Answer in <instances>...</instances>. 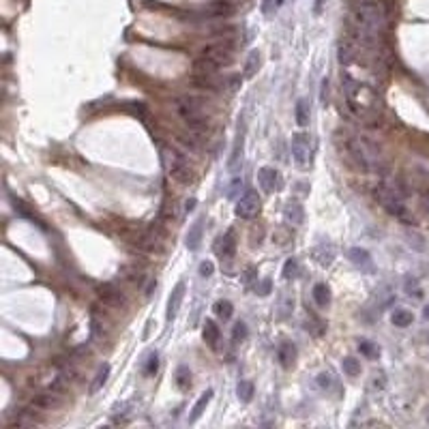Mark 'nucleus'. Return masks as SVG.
Masks as SVG:
<instances>
[{
    "mask_svg": "<svg viewBox=\"0 0 429 429\" xmlns=\"http://www.w3.org/2000/svg\"><path fill=\"white\" fill-rule=\"evenodd\" d=\"M107 378H109V365H107V363H103L101 367H99L97 376H95V380H93V384H90V388H88V393H90V395L99 393V391L103 388V384L107 382Z\"/></svg>",
    "mask_w": 429,
    "mask_h": 429,
    "instance_id": "21",
    "label": "nucleus"
},
{
    "mask_svg": "<svg viewBox=\"0 0 429 429\" xmlns=\"http://www.w3.org/2000/svg\"><path fill=\"white\" fill-rule=\"evenodd\" d=\"M168 159H170V176L178 182H182V185H189V182L193 180V170H191L189 161L182 157V154H176V152L168 154Z\"/></svg>",
    "mask_w": 429,
    "mask_h": 429,
    "instance_id": "7",
    "label": "nucleus"
},
{
    "mask_svg": "<svg viewBox=\"0 0 429 429\" xmlns=\"http://www.w3.org/2000/svg\"><path fill=\"white\" fill-rule=\"evenodd\" d=\"M182 296H185V284H182V281H178L176 288L172 290V294H170V298H168V314H166L168 322H172V320L176 318L178 309H180V303H182Z\"/></svg>",
    "mask_w": 429,
    "mask_h": 429,
    "instance_id": "12",
    "label": "nucleus"
},
{
    "mask_svg": "<svg viewBox=\"0 0 429 429\" xmlns=\"http://www.w3.org/2000/svg\"><path fill=\"white\" fill-rule=\"evenodd\" d=\"M343 93L348 107L352 109V114L361 118L365 123H373L380 118V99L373 93L369 86L361 84L354 80L350 73H343Z\"/></svg>",
    "mask_w": 429,
    "mask_h": 429,
    "instance_id": "1",
    "label": "nucleus"
},
{
    "mask_svg": "<svg viewBox=\"0 0 429 429\" xmlns=\"http://www.w3.org/2000/svg\"><path fill=\"white\" fill-rule=\"evenodd\" d=\"M322 5H324V0H316V15H320V11H322Z\"/></svg>",
    "mask_w": 429,
    "mask_h": 429,
    "instance_id": "46",
    "label": "nucleus"
},
{
    "mask_svg": "<svg viewBox=\"0 0 429 429\" xmlns=\"http://www.w3.org/2000/svg\"><path fill=\"white\" fill-rule=\"evenodd\" d=\"M176 384L182 391L191 386V371H189V367H185V365H180V367L176 369Z\"/></svg>",
    "mask_w": 429,
    "mask_h": 429,
    "instance_id": "29",
    "label": "nucleus"
},
{
    "mask_svg": "<svg viewBox=\"0 0 429 429\" xmlns=\"http://www.w3.org/2000/svg\"><path fill=\"white\" fill-rule=\"evenodd\" d=\"M318 384H320L322 388H328L333 384V380H331V376H328V373H320V376H318Z\"/></svg>",
    "mask_w": 429,
    "mask_h": 429,
    "instance_id": "40",
    "label": "nucleus"
},
{
    "mask_svg": "<svg viewBox=\"0 0 429 429\" xmlns=\"http://www.w3.org/2000/svg\"><path fill=\"white\" fill-rule=\"evenodd\" d=\"M423 318H425V320H429V305L425 307V311H423Z\"/></svg>",
    "mask_w": 429,
    "mask_h": 429,
    "instance_id": "47",
    "label": "nucleus"
},
{
    "mask_svg": "<svg viewBox=\"0 0 429 429\" xmlns=\"http://www.w3.org/2000/svg\"><path fill=\"white\" fill-rule=\"evenodd\" d=\"M284 217H286V223L300 225V223H303V219H305V211H303V206H300L298 202H288L286 208H284Z\"/></svg>",
    "mask_w": 429,
    "mask_h": 429,
    "instance_id": "13",
    "label": "nucleus"
},
{
    "mask_svg": "<svg viewBox=\"0 0 429 429\" xmlns=\"http://www.w3.org/2000/svg\"><path fill=\"white\" fill-rule=\"evenodd\" d=\"M412 320H414V316L410 314L408 309H395L393 316H391V322H393L395 326H399V328L410 326V324H412Z\"/></svg>",
    "mask_w": 429,
    "mask_h": 429,
    "instance_id": "24",
    "label": "nucleus"
},
{
    "mask_svg": "<svg viewBox=\"0 0 429 429\" xmlns=\"http://www.w3.org/2000/svg\"><path fill=\"white\" fill-rule=\"evenodd\" d=\"M243 142H245V129H239L232 154H230V159H227V170H230L232 174H236V172L241 170V166H243Z\"/></svg>",
    "mask_w": 429,
    "mask_h": 429,
    "instance_id": "10",
    "label": "nucleus"
},
{
    "mask_svg": "<svg viewBox=\"0 0 429 429\" xmlns=\"http://www.w3.org/2000/svg\"><path fill=\"white\" fill-rule=\"evenodd\" d=\"M247 335H249L247 324H245V322H236L234 324V328H232V339H234V343L245 341V339H247Z\"/></svg>",
    "mask_w": 429,
    "mask_h": 429,
    "instance_id": "34",
    "label": "nucleus"
},
{
    "mask_svg": "<svg viewBox=\"0 0 429 429\" xmlns=\"http://www.w3.org/2000/svg\"><path fill=\"white\" fill-rule=\"evenodd\" d=\"M272 5H275V0H264V3H262V13L268 15V13L272 11ZM275 7H277V5H275Z\"/></svg>",
    "mask_w": 429,
    "mask_h": 429,
    "instance_id": "43",
    "label": "nucleus"
},
{
    "mask_svg": "<svg viewBox=\"0 0 429 429\" xmlns=\"http://www.w3.org/2000/svg\"><path fill=\"white\" fill-rule=\"evenodd\" d=\"M408 243H410V247H414L416 251H425V243L418 234H408Z\"/></svg>",
    "mask_w": 429,
    "mask_h": 429,
    "instance_id": "38",
    "label": "nucleus"
},
{
    "mask_svg": "<svg viewBox=\"0 0 429 429\" xmlns=\"http://www.w3.org/2000/svg\"><path fill=\"white\" fill-rule=\"evenodd\" d=\"M298 272H300L298 262H296L294 258H290V260L284 264V277H286V279H296Z\"/></svg>",
    "mask_w": 429,
    "mask_h": 429,
    "instance_id": "35",
    "label": "nucleus"
},
{
    "mask_svg": "<svg viewBox=\"0 0 429 429\" xmlns=\"http://www.w3.org/2000/svg\"><path fill=\"white\" fill-rule=\"evenodd\" d=\"M311 255L316 258L318 264H322V266H328V264L333 262V258H335V249H333V245L322 243V245H318V247L311 251Z\"/></svg>",
    "mask_w": 429,
    "mask_h": 429,
    "instance_id": "18",
    "label": "nucleus"
},
{
    "mask_svg": "<svg viewBox=\"0 0 429 429\" xmlns=\"http://www.w3.org/2000/svg\"><path fill=\"white\" fill-rule=\"evenodd\" d=\"M277 359L281 361V365H284V367H290V365H294V359H296V348H294V343H290V341L279 343V348H277Z\"/></svg>",
    "mask_w": 429,
    "mask_h": 429,
    "instance_id": "17",
    "label": "nucleus"
},
{
    "mask_svg": "<svg viewBox=\"0 0 429 429\" xmlns=\"http://www.w3.org/2000/svg\"><path fill=\"white\" fill-rule=\"evenodd\" d=\"M215 314L221 318V320H230L232 314H234V305H232L227 298L217 300V303H215Z\"/></svg>",
    "mask_w": 429,
    "mask_h": 429,
    "instance_id": "26",
    "label": "nucleus"
},
{
    "mask_svg": "<svg viewBox=\"0 0 429 429\" xmlns=\"http://www.w3.org/2000/svg\"><path fill=\"white\" fill-rule=\"evenodd\" d=\"M213 272H215V264L211 260L200 262V275H202V277H211Z\"/></svg>",
    "mask_w": 429,
    "mask_h": 429,
    "instance_id": "39",
    "label": "nucleus"
},
{
    "mask_svg": "<svg viewBox=\"0 0 429 429\" xmlns=\"http://www.w3.org/2000/svg\"><path fill=\"white\" fill-rule=\"evenodd\" d=\"M258 182H260V187L266 191V193H272V191H279L281 187H284V180H281L279 172H277L275 168H268V166L260 168V172H258Z\"/></svg>",
    "mask_w": 429,
    "mask_h": 429,
    "instance_id": "8",
    "label": "nucleus"
},
{
    "mask_svg": "<svg viewBox=\"0 0 429 429\" xmlns=\"http://www.w3.org/2000/svg\"><path fill=\"white\" fill-rule=\"evenodd\" d=\"M193 208H196V200L191 198V200H187V202H185V211L189 213V211H193Z\"/></svg>",
    "mask_w": 429,
    "mask_h": 429,
    "instance_id": "44",
    "label": "nucleus"
},
{
    "mask_svg": "<svg viewBox=\"0 0 429 429\" xmlns=\"http://www.w3.org/2000/svg\"><path fill=\"white\" fill-rule=\"evenodd\" d=\"M427 421H429V408H427Z\"/></svg>",
    "mask_w": 429,
    "mask_h": 429,
    "instance_id": "48",
    "label": "nucleus"
},
{
    "mask_svg": "<svg viewBox=\"0 0 429 429\" xmlns=\"http://www.w3.org/2000/svg\"><path fill=\"white\" fill-rule=\"evenodd\" d=\"M215 253L221 260L234 258V253H236V234H234V230H227L223 236H219L217 243H215Z\"/></svg>",
    "mask_w": 429,
    "mask_h": 429,
    "instance_id": "9",
    "label": "nucleus"
},
{
    "mask_svg": "<svg viewBox=\"0 0 429 429\" xmlns=\"http://www.w3.org/2000/svg\"><path fill=\"white\" fill-rule=\"evenodd\" d=\"M202 230H204L202 219H198V221L189 227V232H187V249L189 251H198L200 243H202Z\"/></svg>",
    "mask_w": 429,
    "mask_h": 429,
    "instance_id": "14",
    "label": "nucleus"
},
{
    "mask_svg": "<svg viewBox=\"0 0 429 429\" xmlns=\"http://www.w3.org/2000/svg\"><path fill=\"white\" fill-rule=\"evenodd\" d=\"M202 337H204V341L211 345V348H217L219 337H221V331H219V326L213 320H206L204 322V328H202Z\"/></svg>",
    "mask_w": 429,
    "mask_h": 429,
    "instance_id": "19",
    "label": "nucleus"
},
{
    "mask_svg": "<svg viewBox=\"0 0 429 429\" xmlns=\"http://www.w3.org/2000/svg\"><path fill=\"white\" fill-rule=\"evenodd\" d=\"M260 208H262V200L258 196V191H253V189H247L245 193L239 198V202H236V215H239L241 219H253V217H258L260 213Z\"/></svg>",
    "mask_w": 429,
    "mask_h": 429,
    "instance_id": "4",
    "label": "nucleus"
},
{
    "mask_svg": "<svg viewBox=\"0 0 429 429\" xmlns=\"http://www.w3.org/2000/svg\"><path fill=\"white\" fill-rule=\"evenodd\" d=\"M176 112L180 114V118L191 127V129H196V131L208 129V121H206V116H204L202 101H200V99L180 97L178 101H176Z\"/></svg>",
    "mask_w": 429,
    "mask_h": 429,
    "instance_id": "3",
    "label": "nucleus"
},
{
    "mask_svg": "<svg viewBox=\"0 0 429 429\" xmlns=\"http://www.w3.org/2000/svg\"><path fill=\"white\" fill-rule=\"evenodd\" d=\"M157 371H159V357H157V352H150L148 359H146V365H144V373L148 378H152Z\"/></svg>",
    "mask_w": 429,
    "mask_h": 429,
    "instance_id": "31",
    "label": "nucleus"
},
{
    "mask_svg": "<svg viewBox=\"0 0 429 429\" xmlns=\"http://www.w3.org/2000/svg\"><path fill=\"white\" fill-rule=\"evenodd\" d=\"M193 84L198 88H204V90H219L221 88V82H219L215 75H193Z\"/></svg>",
    "mask_w": 429,
    "mask_h": 429,
    "instance_id": "23",
    "label": "nucleus"
},
{
    "mask_svg": "<svg viewBox=\"0 0 429 429\" xmlns=\"http://www.w3.org/2000/svg\"><path fill=\"white\" fill-rule=\"evenodd\" d=\"M350 157L359 163V168L365 172H376V174H386V163L382 157L380 148L373 142H369L365 135H350L345 142Z\"/></svg>",
    "mask_w": 429,
    "mask_h": 429,
    "instance_id": "2",
    "label": "nucleus"
},
{
    "mask_svg": "<svg viewBox=\"0 0 429 429\" xmlns=\"http://www.w3.org/2000/svg\"><path fill=\"white\" fill-rule=\"evenodd\" d=\"M258 67H260V54L253 50V52H249L247 62H245V77H253Z\"/></svg>",
    "mask_w": 429,
    "mask_h": 429,
    "instance_id": "28",
    "label": "nucleus"
},
{
    "mask_svg": "<svg viewBox=\"0 0 429 429\" xmlns=\"http://www.w3.org/2000/svg\"><path fill=\"white\" fill-rule=\"evenodd\" d=\"M406 292H408L410 296H412V294H414V296H421V294H423L421 288H418V281H416V279H410V277L406 279Z\"/></svg>",
    "mask_w": 429,
    "mask_h": 429,
    "instance_id": "37",
    "label": "nucleus"
},
{
    "mask_svg": "<svg viewBox=\"0 0 429 429\" xmlns=\"http://www.w3.org/2000/svg\"><path fill=\"white\" fill-rule=\"evenodd\" d=\"M348 258H350L352 264H357V266L363 268V270H369V268H371L369 251H365V249H361V247H352V249L348 251Z\"/></svg>",
    "mask_w": 429,
    "mask_h": 429,
    "instance_id": "16",
    "label": "nucleus"
},
{
    "mask_svg": "<svg viewBox=\"0 0 429 429\" xmlns=\"http://www.w3.org/2000/svg\"><path fill=\"white\" fill-rule=\"evenodd\" d=\"M208 13H213L215 17H223V15H230L232 13V5L223 3V0H215V3L208 7Z\"/></svg>",
    "mask_w": 429,
    "mask_h": 429,
    "instance_id": "30",
    "label": "nucleus"
},
{
    "mask_svg": "<svg viewBox=\"0 0 429 429\" xmlns=\"http://www.w3.org/2000/svg\"><path fill=\"white\" fill-rule=\"evenodd\" d=\"M211 399H213V388H206L204 393H202V397H200V399L196 401L193 410H191V414H189V423H196L198 418L204 414V410H206V406H208V404H211Z\"/></svg>",
    "mask_w": 429,
    "mask_h": 429,
    "instance_id": "15",
    "label": "nucleus"
},
{
    "mask_svg": "<svg viewBox=\"0 0 429 429\" xmlns=\"http://www.w3.org/2000/svg\"><path fill=\"white\" fill-rule=\"evenodd\" d=\"M60 404V397L56 393H48V395H41L39 399L34 401V406L36 408H54V406H58Z\"/></svg>",
    "mask_w": 429,
    "mask_h": 429,
    "instance_id": "32",
    "label": "nucleus"
},
{
    "mask_svg": "<svg viewBox=\"0 0 429 429\" xmlns=\"http://www.w3.org/2000/svg\"><path fill=\"white\" fill-rule=\"evenodd\" d=\"M292 157L298 168H307L311 163V140L307 133H296L292 138Z\"/></svg>",
    "mask_w": 429,
    "mask_h": 429,
    "instance_id": "6",
    "label": "nucleus"
},
{
    "mask_svg": "<svg viewBox=\"0 0 429 429\" xmlns=\"http://www.w3.org/2000/svg\"><path fill=\"white\" fill-rule=\"evenodd\" d=\"M423 206H425V211L429 213V191H425V193H423Z\"/></svg>",
    "mask_w": 429,
    "mask_h": 429,
    "instance_id": "45",
    "label": "nucleus"
},
{
    "mask_svg": "<svg viewBox=\"0 0 429 429\" xmlns=\"http://www.w3.org/2000/svg\"><path fill=\"white\" fill-rule=\"evenodd\" d=\"M277 316L284 320V318H288L292 314V309H294V296L288 294V292H281V296H279V305H277Z\"/></svg>",
    "mask_w": 429,
    "mask_h": 429,
    "instance_id": "22",
    "label": "nucleus"
},
{
    "mask_svg": "<svg viewBox=\"0 0 429 429\" xmlns=\"http://www.w3.org/2000/svg\"><path fill=\"white\" fill-rule=\"evenodd\" d=\"M314 300H316V305L322 307V309H326L328 305H331V290H328L326 284H316L314 286Z\"/></svg>",
    "mask_w": 429,
    "mask_h": 429,
    "instance_id": "20",
    "label": "nucleus"
},
{
    "mask_svg": "<svg viewBox=\"0 0 429 429\" xmlns=\"http://www.w3.org/2000/svg\"><path fill=\"white\" fill-rule=\"evenodd\" d=\"M99 298L103 300L105 305L109 307H125V296H123V292L114 288L112 284H105L99 288Z\"/></svg>",
    "mask_w": 429,
    "mask_h": 429,
    "instance_id": "11",
    "label": "nucleus"
},
{
    "mask_svg": "<svg viewBox=\"0 0 429 429\" xmlns=\"http://www.w3.org/2000/svg\"><path fill=\"white\" fill-rule=\"evenodd\" d=\"M258 292H260L262 296H266L268 292H270V279H264V281H260V284H258Z\"/></svg>",
    "mask_w": 429,
    "mask_h": 429,
    "instance_id": "41",
    "label": "nucleus"
},
{
    "mask_svg": "<svg viewBox=\"0 0 429 429\" xmlns=\"http://www.w3.org/2000/svg\"><path fill=\"white\" fill-rule=\"evenodd\" d=\"M294 116H296V123L300 127H307L309 125V103H307V99H298V101H296Z\"/></svg>",
    "mask_w": 429,
    "mask_h": 429,
    "instance_id": "25",
    "label": "nucleus"
},
{
    "mask_svg": "<svg viewBox=\"0 0 429 429\" xmlns=\"http://www.w3.org/2000/svg\"><path fill=\"white\" fill-rule=\"evenodd\" d=\"M202 56L213 60L217 67H227V65H232V60H234V45L227 41L208 45V48L202 50Z\"/></svg>",
    "mask_w": 429,
    "mask_h": 429,
    "instance_id": "5",
    "label": "nucleus"
},
{
    "mask_svg": "<svg viewBox=\"0 0 429 429\" xmlns=\"http://www.w3.org/2000/svg\"><path fill=\"white\" fill-rule=\"evenodd\" d=\"M241 185H243V182H241V178H236V180L232 182V185H230V189H227V198H234V196H236V191H239V187H241Z\"/></svg>",
    "mask_w": 429,
    "mask_h": 429,
    "instance_id": "42",
    "label": "nucleus"
},
{
    "mask_svg": "<svg viewBox=\"0 0 429 429\" xmlns=\"http://www.w3.org/2000/svg\"><path fill=\"white\" fill-rule=\"evenodd\" d=\"M236 395H239V399L243 401V404H249V401L253 399V384L249 380H241L239 386H236Z\"/></svg>",
    "mask_w": 429,
    "mask_h": 429,
    "instance_id": "27",
    "label": "nucleus"
},
{
    "mask_svg": "<svg viewBox=\"0 0 429 429\" xmlns=\"http://www.w3.org/2000/svg\"><path fill=\"white\" fill-rule=\"evenodd\" d=\"M359 350L365 354V357H371V359H373V357H378V354H380V348H378V345H373V343H371V341H367V339H363V341L359 343Z\"/></svg>",
    "mask_w": 429,
    "mask_h": 429,
    "instance_id": "36",
    "label": "nucleus"
},
{
    "mask_svg": "<svg viewBox=\"0 0 429 429\" xmlns=\"http://www.w3.org/2000/svg\"><path fill=\"white\" fill-rule=\"evenodd\" d=\"M341 367H343V371L348 373L350 378H354V376H359L361 373V363L357 361V359H352V357H348V359H343V363H341Z\"/></svg>",
    "mask_w": 429,
    "mask_h": 429,
    "instance_id": "33",
    "label": "nucleus"
}]
</instances>
